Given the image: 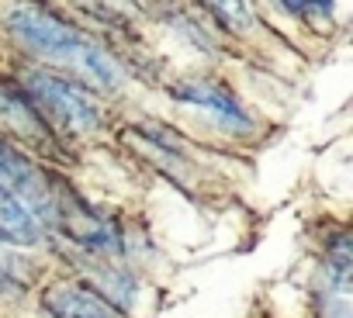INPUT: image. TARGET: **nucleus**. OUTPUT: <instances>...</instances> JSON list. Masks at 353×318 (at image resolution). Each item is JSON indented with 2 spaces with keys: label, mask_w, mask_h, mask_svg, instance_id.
<instances>
[{
  "label": "nucleus",
  "mask_w": 353,
  "mask_h": 318,
  "mask_svg": "<svg viewBox=\"0 0 353 318\" xmlns=\"http://www.w3.org/2000/svg\"><path fill=\"white\" fill-rule=\"evenodd\" d=\"M8 28L11 35L28 45L32 52L46 56V59H56V63H70L83 73H90L97 83L104 87H114L121 83V66L104 52V45L90 42L87 35H80L73 25H66L63 18L49 14V11H39V8H18L11 11L8 18Z\"/></svg>",
  "instance_id": "obj_1"
},
{
  "label": "nucleus",
  "mask_w": 353,
  "mask_h": 318,
  "mask_svg": "<svg viewBox=\"0 0 353 318\" xmlns=\"http://www.w3.org/2000/svg\"><path fill=\"white\" fill-rule=\"evenodd\" d=\"M25 90L32 97L35 107H42L63 131L70 135H90L101 128V107L94 100V94H87L77 80H66L59 73H46L35 70L25 80Z\"/></svg>",
  "instance_id": "obj_2"
},
{
  "label": "nucleus",
  "mask_w": 353,
  "mask_h": 318,
  "mask_svg": "<svg viewBox=\"0 0 353 318\" xmlns=\"http://www.w3.org/2000/svg\"><path fill=\"white\" fill-rule=\"evenodd\" d=\"M42 308L52 318H121L108 297H101L97 290H90L83 284H73V280L46 287Z\"/></svg>",
  "instance_id": "obj_3"
},
{
  "label": "nucleus",
  "mask_w": 353,
  "mask_h": 318,
  "mask_svg": "<svg viewBox=\"0 0 353 318\" xmlns=\"http://www.w3.org/2000/svg\"><path fill=\"white\" fill-rule=\"evenodd\" d=\"M176 97H181L184 104H191V107H201L208 118H215L229 131H246L250 128V114L239 107V100H232L225 90H219L212 83H184L181 90H176Z\"/></svg>",
  "instance_id": "obj_4"
},
{
  "label": "nucleus",
  "mask_w": 353,
  "mask_h": 318,
  "mask_svg": "<svg viewBox=\"0 0 353 318\" xmlns=\"http://www.w3.org/2000/svg\"><path fill=\"white\" fill-rule=\"evenodd\" d=\"M0 125H11L25 135H42V118L35 114L32 100H25L18 90L0 83Z\"/></svg>",
  "instance_id": "obj_5"
}]
</instances>
